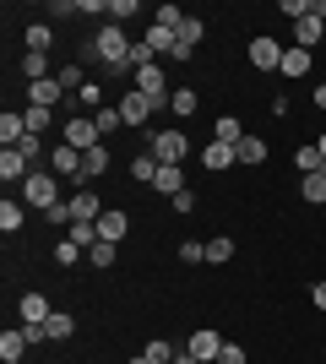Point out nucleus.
<instances>
[{"label": "nucleus", "instance_id": "obj_1", "mask_svg": "<svg viewBox=\"0 0 326 364\" xmlns=\"http://www.w3.org/2000/svg\"><path fill=\"white\" fill-rule=\"evenodd\" d=\"M131 49H136V44L120 33V22H104L98 38H93V55L109 65V71H131Z\"/></svg>", "mask_w": 326, "mask_h": 364}, {"label": "nucleus", "instance_id": "obj_2", "mask_svg": "<svg viewBox=\"0 0 326 364\" xmlns=\"http://www.w3.org/2000/svg\"><path fill=\"white\" fill-rule=\"evenodd\" d=\"M55 180H60V174H44V168H33L28 180H22V201H28V207H38V213L60 207V191H55Z\"/></svg>", "mask_w": 326, "mask_h": 364}, {"label": "nucleus", "instance_id": "obj_3", "mask_svg": "<svg viewBox=\"0 0 326 364\" xmlns=\"http://www.w3.org/2000/svg\"><path fill=\"white\" fill-rule=\"evenodd\" d=\"M60 141H65V147H77V152L104 147V136H98V120H93V114H71V120H65V131H60Z\"/></svg>", "mask_w": 326, "mask_h": 364}, {"label": "nucleus", "instance_id": "obj_4", "mask_svg": "<svg viewBox=\"0 0 326 364\" xmlns=\"http://www.w3.org/2000/svg\"><path fill=\"white\" fill-rule=\"evenodd\" d=\"M147 152H153V158H158L163 168H180V158L190 152V141H185V131H158Z\"/></svg>", "mask_w": 326, "mask_h": 364}, {"label": "nucleus", "instance_id": "obj_5", "mask_svg": "<svg viewBox=\"0 0 326 364\" xmlns=\"http://www.w3.org/2000/svg\"><path fill=\"white\" fill-rule=\"evenodd\" d=\"M202 38H207V22L202 16H185V22H180V44H174L169 60H190V49L202 44Z\"/></svg>", "mask_w": 326, "mask_h": 364}, {"label": "nucleus", "instance_id": "obj_6", "mask_svg": "<svg viewBox=\"0 0 326 364\" xmlns=\"http://www.w3.org/2000/svg\"><path fill=\"white\" fill-rule=\"evenodd\" d=\"M250 65H256V71H278L283 65V44L278 38H250Z\"/></svg>", "mask_w": 326, "mask_h": 364}, {"label": "nucleus", "instance_id": "obj_7", "mask_svg": "<svg viewBox=\"0 0 326 364\" xmlns=\"http://www.w3.org/2000/svg\"><path fill=\"white\" fill-rule=\"evenodd\" d=\"M33 174V164L22 158V147H0V180L6 185H22Z\"/></svg>", "mask_w": 326, "mask_h": 364}, {"label": "nucleus", "instance_id": "obj_8", "mask_svg": "<svg viewBox=\"0 0 326 364\" xmlns=\"http://www.w3.org/2000/svg\"><path fill=\"white\" fill-rule=\"evenodd\" d=\"M153 98H141V92L136 87H131V92H125V98H120V120L125 125H147V120H153Z\"/></svg>", "mask_w": 326, "mask_h": 364}, {"label": "nucleus", "instance_id": "obj_9", "mask_svg": "<svg viewBox=\"0 0 326 364\" xmlns=\"http://www.w3.org/2000/svg\"><path fill=\"white\" fill-rule=\"evenodd\" d=\"M125 234H131V213H120V207H104V218H98V240L120 245Z\"/></svg>", "mask_w": 326, "mask_h": 364}, {"label": "nucleus", "instance_id": "obj_10", "mask_svg": "<svg viewBox=\"0 0 326 364\" xmlns=\"http://www.w3.org/2000/svg\"><path fill=\"white\" fill-rule=\"evenodd\" d=\"M141 44L153 49V55H174V44H180V28H163V22H147V33H141Z\"/></svg>", "mask_w": 326, "mask_h": 364}, {"label": "nucleus", "instance_id": "obj_11", "mask_svg": "<svg viewBox=\"0 0 326 364\" xmlns=\"http://www.w3.org/2000/svg\"><path fill=\"white\" fill-rule=\"evenodd\" d=\"M185 353H196V359H217V353H223V337L212 332V326H202V332H190V343H185Z\"/></svg>", "mask_w": 326, "mask_h": 364}, {"label": "nucleus", "instance_id": "obj_12", "mask_svg": "<svg viewBox=\"0 0 326 364\" xmlns=\"http://www.w3.org/2000/svg\"><path fill=\"white\" fill-rule=\"evenodd\" d=\"M49 158H55V174H60V180H82V152L77 147H49Z\"/></svg>", "mask_w": 326, "mask_h": 364}, {"label": "nucleus", "instance_id": "obj_13", "mask_svg": "<svg viewBox=\"0 0 326 364\" xmlns=\"http://www.w3.org/2000/svg\"><path fill=\"white\" fill-rule=\"evenodd\" d=\"M71 218H77V223H98V218H104L98 191H71Z\"/></svg>", "mask_w": 326, "mask_h": 364}, {"label": "nucleus", "instance_id": "obj_14", "mask_svg": "<svg viewBox=\"0 0 326 364\" xmlns=\"http://www.w3.org/2000/svg\"><path fill=\"white\" fill-rule=\"evenodd\" d=\"M321 33H326V22H321V16H299V22H294V44L299 49H310V55H315V44H321Z\"/></svg>", "mask_w": 326, "mask_h": 364}, {"label": "nucleus", "instance_id": "obj_15", "mask_svg": "<svg viewBox=\"0 0 326 364\" xmlns=\"http://www.w3.org/2000/svg\"><path fill=\"white\" fill-rule=\"evenodd\" d=\"M16 316H22V326H28V321H38V326H44V321L55 316V304H49L44 294H22V304H16Z\"/></svg>", "mask_w": 326, "mask_h": 364}, {"label": "nucleus", "instance_id": "obj_16", "mask_svg": "<svg viewBox=\"0 0 326 364\" xmlns=\"http://www.w3.org/2000/svg\"><path fill=\"white\" fill-rule=\"evenodd\" d=\"M310 60H315V55H310V49H283V65H278V71L283 76H288V82H299V76H310Z\"/></svg>", "mask_w": 326, "mask_h": 364}, {"label": "nucleus", "instance_id": "obj_17", "mask_svg": "<svg viewBox=\"0 0 326 364\" xmlns=\"http://www.w3.org/2000/svg\"><path fill=\"white\" fill-rule=\"evenodd\" d=\"M60 82H55V76H44V82H28V104H38V109H55L60 104Z\"/></svg>", "mask_w": 326, "mask_h": 364}, {"label": "nucleus", "instance_id": "obj_18", "mask_svg": "<svg viewBox=\"0 0 326 364\" xmlns=\"http://www.w3.org/2000/svg\"><path fill=\"white\" fill-rule=\"evenodd\" d=\"M229 164H239V152L229 147V141H212V147H202V168H212V174H223Z\"/></svg>", "mask_w": 326, "mask_h": 364}, {"label": "nucleus", "instance_id": "obj_19", "mask_svg": "<svg viewBox=\"0 0 326 364\" xmlns=\"http://www.w3.org/2000/svg\"><path fill=\"white\" fill-rule=\"evenodd\" d=\"M22 136H28V114H22V109H6V114H0V141L16 147Z\"/></svg>", "mask_w": 326, "mask_h": 364}, {"label": "nucleus", "instance_id": "obj_20", "mask_svg": "<svg viewBox=\"0 0 326 364\" xmlns=\"http://www.w3.org/2000/svg\"><path fill=\"white\" fill-rule=\"evenodd\" d=\"M109 164H114V158H109V147L82 152V180H104V174H109Z\"/></svg>", "mask_w": 326, "mask_h": 364}, {"label": "nucleus", "instance_id": "obj_21", "mask_svg": "<svg viewBox=\"0 0 326 364\" xmlns=\"http://www.w3.org/2000/svg\"><path fill=\"white\" fill-rule=\"evenodd\" d=\"M22 44H28V55H49V44H55V28H49V22H33V28L22 33Z\"/></svg>", "mask_w": 326, "mask_h": 364}, {"label": "nucleus", "instance_id": "obj_22", "mask_svg": "<svg viewBox=\"0 0 326 364\" xmlns=\"http://www.w3.org/2000/svg\"><path fill=\"white\" fill-rule=\"evenodd\" d=\"M158 168H163V164H158L153 152L141 147L136 158H131V180H136V185H153V180H158Z\"/></svg>", "mask_w": 326, "mask_h": 364}, {"label": "nucleus", "instance_id": "obj_23", "mask_svg": "<svg viewBox=\"0 0 326 364\" xmlns=\"http://www.w3.org/2000/svg\"><path fill=\"white\" fill-rule=\"evenodd\" d=\"M245 136H250V131H245V125H239V120H234V114H223V120L212 125V141H229V147H239V141H245Z\"/></svg>", "mask_w": 326, "mask_h": 364}, {"label": "nucleus", "instance_id": "obj_24", "mask_svg": "<svg viewBox=\"0 0 326 364\" xmlns=\"http://www.w3.org/2000/svg\"><path fill=\"white\" fill-rule=\"evenodd\" d=\"M28 353V337H22V326H6L0 332V359H22Z\"/></svg>", "mask_w": 326, "mask_h": 364}, {"label": "nucleus", "instance_id": "obj_25", "mask_svg": "<svg viewBox=\"0 0 326 364\" xmlns=\"http://www.w3.org/2000/svg\"><path fill=\"white\" fill-rule=\"evenodd\" d=\"M22 207H28V201H11V196L0 201V234H16V228H22V218H28Z\"/></svg>", "mask_w": 326, "mask_h": 364}, {"label": "nucleus", "instance_id": "obj_26", "mask_svg": "<svg viewBox=\"0 0 326 364\" xmlns=\"http://www.w3.org/2000/svg\"><path fill=\"white\" fill-rule=\"evenodd\" d=\"M299 196L310 201V207H326V168H321V174H305V185H299Z\"/></svg>", "mask_w": 326, "mask_h": 364}, {"label": "nucleus", "instance_id": "obj_27", "mask_svg": "<svg viewBox=\"0 0 326 364\" xmlns=\"http://www.w3.org/2000/svg\"><path fill=\"white\" fill-rule=\"evenodd\" d=\"M153 191H163V196H180V191H185V174H180V168H158V180H153Z\"/></svg>", "mask_w": 326, "mask_h": 364}, {"label": "nucleus", "instance_id": "obj_28", "mask_svg": "<svg viewBox=\"0 0 326 364\" xmlns=\"http://www.w3.org/2000/svg\"><path fill=\"white\" fill-rule=\"evenodd\" d=\"M169 109L180 114V120H190V114H196V87H174L169 92Z\"/></svg>", "mask_w": 326, "mask_h": 364}, {"label": "nucleus", "instance_id": "obj_29", "mask_svg": "<svg viewBox=\"0 0 326 364\" xmlns=\"http://www.w3.org/2000/svg\"><path fill=\"white\" fill-rule=\"evenodd\" d=\"M55 82H60L65 92H77V98H82V87H87V76H82V65H77V60L60 65V71H55Z\"/></svg>", "mask_w": 326, "mask_h": 364}, {"label": "nucleus", "instance_id": "obj_30", "mask_svg": "<svg viewBox=\"0 0 326 364\" xmlns=\"http://www.w3.org/2000/svg\"><path fill=\"white\" fill-rule=\"evenodd\" d=\"M234 152H239V164H250V168H256V164H266V141H261V136H245Z\"/></svg>", "mask_w": 326, "mask_h": 364}, {"label": "nucleus", "instance_id": "obj_31", "mask_svg": "<svg viewBox=\"0 0 326 364\" xmlns=\"http://www.w3.org/2000/svg\"><path fill=\"white\" fill-rule=\"evenodd\" d=\"M93 120H98V136H114V131H120V104H104V109H98V114H93Z\"/></svg>", "mask_w": 326, "mask_h": 364}, {"label": "nucleus", "instance_id": "obj_32", "mask_svg": "<svg viewBox=\"0 0 326 364\" xmlns=\"http://www.w3.org/2000/svg\"><path fill=\"white\" fill-rule=\"evenodd\" d=\"M44 326H49V337H55V343H65V337L77 332V316H65V310H55V316H49Z\"/></svg>", "mask_w": 326, "mask_h": 364}, {"label": "nucleus", "instance_id": "obj_33", "mask_svg": "<svg viewBox=\"0 0 326 364\" xmlns=\"http://www.w3.org/2000/svg\"><path fill=\"white\" fill-rule=\"evenodd\" d=\"M65 240L82 245V250H93V245H98V223H71V228H65Z\"/></svg>", "mask_w": 326, "mask_h": 364}, {"label": "nucleus", "instance_id": "obj_34", "mask_svg": "<svg viewBox=\"0 0 326 364\" xmlns=\"http://www.w3.org/2000/svg\"><path fill=\"white\" fill-rule=\"evenodd\" d=\"M22 114H28V136H44V131H49V114H55V109H38V104H28Z\"/></svg>", "mask_w": 326, "mask_h": 364}, {"label": "nucleus", "instance_id": "obj_35", "mask_svg": "<svg viewBox=\"0 0 326 364\" xmlns=\"http://www.w3.org/2000/svg\"><path fill=\"white\" fill-rule=\"evenodd\" d=\"M114 256H120V245H109V240H98L93 250H87V261H93L98 272H104V267H114Z\"/></svg>", "mask_w": 326, "mask_h": 364}, {"label": "nucleus", "instance_id": "obj_36", "mask_svg": "<svg viewBox=\"0 0 326 364\" xmlns=\"http://www.w3.org/2000/svg\"><path fill=\"white\" fill-rule=\"evenodd\" d=\"M22 76H28V82H44L49 76V55H22Z\"/></svg>", "mask_w": 326, "mask_h": 364}, {"label": "nucleus", "instance_id": "obj_37", "mask_svg": "<svg viewBox=\"0 0 326 364\" xmlns=\"http://www.w3.org/2000/svg\"><path fill=\"white\" fill-rule=\"evenodd\" d=\"M141 353H147V364H174V359H180V353H174L169 343H163V337H158V343H147Z\"/></svg>", "mask_w": 326, "mask_h": 364}, {"label": "nucleus", "instance_id": "obj_38", "mask_svg": "<svg viewBox=\"0 0 326 364\" xmlns=\"http://www.w3.org/2000/svg\"><path fill=\"white\" fill-rule=\"evenodd\" d=\"M229 256H234V240H229V234L207 240V261H229Z\"/></svg>", "mask_w": 326, "mask_h": 364}, {"label": "nucleus", "instance_id": "obj_39", "mask_svg": "<svg viewBox=\"0 0 326 364\" xmlns=\"http://www.w3.org/2000/svg\"><path fill=\"white\" fill-rule=\"evenodd\" d=\"M180 261H185V267H196V261H207V245H202V240H185V245H180Z\"/></svg>", "mask_w": 326, "mask_h": 364}, {"label": "nucleus", "instance_id": "obj_40", "mask_svg": "<svg viewBox=\"0 0 326 364\" xmlns=\"http://www.w3.org/2000/svg\"><path fill=\"white\" fill-rule=\"evenodd\" d=\"M153 22H163V28H180V22H185V11H180V6H158Z\"/></svg>", "mask_w": 326, "mask_h": 364}, {"label": "nucleus", "instance_id": "obj_41", "mask_svg": "<svg viewBox=\"0 0 326 364\" xmlns=\"http://www.w3.org/2000/svg\"><path fill=\"white\" fill-rule=\"evenodd\" d=\"M77 256H82V245H71V240L55 245V261H60V267H77Z\"/></svg>", "mask_w": 326, "mask_h": 364}, {"label": "nucleus", "instance_id": "obj_42", "mask_svg": "<svg viewBox=\"0 0 326 364\" xmlns=\"http://www.w3.org/2000/svg\"><path fill=\"white\" fill-rule=\"evenodd\" d=\"M278 11H283V16H294V22H299V16H310V0H278Z\"/></svg>", "mask_w": 326, "mask_h": 364}, {"label": "nucleus", "instance_id": "obj_43", "mask_svg": "<svg viewBox=\"0 0 326 364\" xmlns=\"http://www.w3.org/2000/svg\"><path fill=\"white\" fill-rule=\"evenodd\" d=\"M16 147H22V158H28V164H38V158H44V141H38V136H22Z\"/></svg>", "mask_w": 326, "mask_h": 364}, {"label": "nucleus", "instance_id": "obj_44", "mask_svg": "<svg viewBox=\"0 0 326 364\" xmlns=\"http://www.w3.org/2000/svg\"><path fill=\"white\" fill-rule=\"evenodd\" d=\"M212 364H245V348H239V343H223V353H217Z\"/></svg>", "mask_w": 326, "mask_h": 364}, {"label": "nucleus", "instance_id": "obj_45", "mask_svg": "<svg viewBox=\"0 0 326 364\" xmlns=\"http://www.w3.org/2000/svg\"><path fill=\"white\" fill-rule=\"evenodd\" d=\"M82 104L93 109V114H98V109H104V92H98V82H87V87H82Z\"/></svg>", "mask_w": 326, "mask_h": 364}, {"label": "nucleus", "instance_id": "obj_46", "mask_svg": "<svg viewBox=\"0 0 326 364\" xmlns=\"http://www.w3.org/2000/svg\"><path fill=\"white\" fill-rule=\"evenodd\" d=\"M109 16L120 22V16H136V0H109Z\"/></svg>", "mask_w": 326, "mask_h": 364}, {"label": "nucleus", "instance_id": "obj_47", "mask_svg": "<svg viewBox=\"0 0 326 364\" xmlns=\"http://www.w3.org/2000/svg\"><path fill=\"white\" fill-rule=\"evenodd\" d=\"M169 207H174V213H190V207H196V191H190V185H185V191H180V196L169 201Z\"/></svg>", "mask_w": 326, "mask_h": 364}, {"label": "nucleus", "instance_id": "obj_48", "mask_svg": "<svg viewBox=\"0 0 326 364\" xmlns=\"http://www.w3.org/2000/svg\"><path fill=\"white\" fill-rule=\"evenodd\" d=\"M310 299H315V310H326V277H315V289H310Z\"/></svg>", "mask_w": 326, "mask_h": 364}, {"label": "nucleus", "instance_id": "obj_49", "mask_svg": "<svg viewBox=\"0 0 326 364\" xmlns=\"http://www.w3.org/2000/svg\"><path fill=\"white\" fill-rule=\"evenodd\" d=\"M310 11H315V16H321V22H326V0H310Z\"/></svg>", "mask_w": 326, "mask_h": 364}, {"label": "nucleus", "instance_id": "obj_50", "mask_svg": "<svg viewBox=\"0 0 326 364\" xmlns=\"http://www.w3.org/2000/svg\"><path fill=\"white\" fill-rule=\"evenodd\" d=\"M315 109H326V82H321V87H315Z\"/></svg>", "mask_w": 326, "mask_h": 364}, {"label": "nucleus", "instance_id": "obj_51", "mask_svg": "<svg viewBox=\"0 0 326 364\" xmlns=\"http://www.w3.org/2000/svg\"><path fill=\"white\" fill-rule=\"evenodd\" d=\"M174 364H202V359H196V353H180V359H174Z\"/></svg>", "mask_w": 326, "mask_h": 364}, {"label": "nucleus", "instance_id": "obj_52", "mask_svg": "<svg viewBox=\"0 0 326 364\" xmlns=\"http://www.w3.org/2000/svg\"><path fill=\"white\" fill-rule=\"evenodd\" d=\"M315 147H321V158H326V136H315Z\"/></svg>", "mask_w": 326, "mask_h": 364}, {"label": "nucleus", "instance_id": "obj_53", "mask_svg": "<svg viewBox=\"0 0 326 364\" xmlns=\"http://www.w3.org/2000/svg\"><path fill=\"white\" fill-rule=\"evenodd\" d=\"M131 364H147V353H136V359H131Z\"/></svg>", "mask_w": 326, "mask_h": 364}, {"label": "nucleus", "instance_id": "obj_54", "mask_svg": "<svg viewBox=\"0 0 326 364\" xmlns=\"http://www.w3.org/2000/svg\"><path fill=\"white\" fill-rule=\"evenodd\" d=\"M0 364H22V359H0Z\"/></svg>", "mask_w": 326, "mask_h": 364}]
</instances>
